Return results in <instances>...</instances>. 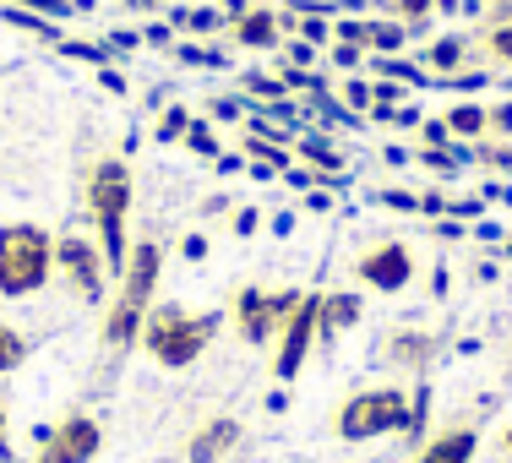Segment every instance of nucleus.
I'll list each match as a JSON object with an SVG mask.
<instances>
[{
  "label": "nucleus",
  "mask_w": 512,
  "mask_h": 463,
  "mask_svg": "<svg viewBox=\"0 0 512 463\" xmlns=\"http://www.w3.org/2000/svg\"><path fill=\"white\" fill-rule=\"evenodd\" d=\"M431 88H453V93H480V88H491V71H480V66H463V71H453V77L431 82Z\"/></svg>",
  "instance_id": "nucleus-28"
},
{
  "label": "nucleus",
  "mask_w": 512,
  "mask_h": 463,
  "mask_svg": "<svg viewBox=\"0 0 512 463\" xmlns=\"http://www.w3.org/2000/svg\"><path fill=\"white\" fill-rule=\"evenodd\" d=\"M224 33L240 44V50H256V55H267V50H278V44H284L278 6H251V11H240V17L224 22Z\"/></svg>",
  "instance_id": "nucleus-12"
},
{
  "label": "nucleus",
  "mask_w": 512,
  "mask_h": 463,
  "mask_svg": "<svg viewBox=\"0 0 512 463\" xmlns=\"http://www.w3.org/2000/svg\"><path fill=\"white\" fill-rule=\"evenodd\" d=\"M55 50L71 55V60H88V66H109V60H115V55H109V44H88V39H60Z\"/></svg>",
  "instance_id": "nucleus-27"
},
{
  "label": "nucleus",
  "mask_w": 512,
  "mask_h": 463,
  "mask_svg": "<svg viewBox=\"0 0 512 463\" xmlns=\"http://www.w3.org/2000/svg\"><path fill=\"white\" fill-rule=\"evenodd\" d=\"M158 278H164V246H158V240H131L126 267H120L115 295H109V300L126 306V311H137V316H148L153 295H158Z\"/></svg>",
  "instance_id": "nucleus-9"
},
{
  "label": "nucleus",
  "mask_w": 512,
  "mask_h": 463,
  "mask_svg": "<svg viewBox=\"0 0 512 463\" xmlns=\"http://www.w3.org/2000/svg\"><path fill=\"white\" fill-rule=\"evenodd\" d=\"M306 289H262V284H240L235 300H229V322H235L240 344L267 349L278 344V327L289 322V311L300 306Z\"/></svg>",
  "instance_id": "nucleus-5"
},
{
  "label": "nucleus",
  "mask_w": 512,
  "mask_h": 463,
  "mask_svg": "<svg viewBox=\"0 0 512 463\" xmlns=\"http://www.w3.org/2000/svg\"><path fill=\"white\" fill-rule=\"evenodd\" d=\"M436 355V338L425 333V327H393V333L382 338V360L398 365V371H425Z\"/></svg>",
  "instance_id": "nucleus-15"
},
{
  "label": "nucleus",
  "mask_w": 512,
  "mask_h": 463,
  "mask_svg": "<svg viewBox=\"0 0 512 463\" xmlns=\"http://www.w3.org/2000/svg\"><path fill=\"white\" fill-rule=\"evenodd\" d=\"M0 22H11V28L33 33V39H44V44H60V28H55L50 17H39V11H22V6H0Z\"/></svg>",
  "instance_id": "nucleus-23"
},
{
  "label": "nucleus",
  "mask_w": 512,
  "mask_h": 463,
  "mask_svg": "<svg viewBox=\"0 0 512 463\" xmlns=\"http://www.w3.org/2000/svg\"><path fill=\"white\" fill-rule=\"evenodd\" d=\"M256 229H262V213H256V207H235V235L251 240Z\"/></svg>",
  "instance_id": "nucleus-39"
},
{
  "label": "nucleus",
  "mask_w": 512,
  "mask_h": 463,
  "mask_svg": "<svg viewBox=\"0 0 512 463\" xmlns=\"http://www.w3.org/2000/svg\"><path fill=\"white\" fill-rule=\"evenodd\" d=\"M333 6H338V0H333Z\"/></svg>",
  "instance_id": "nucleus-50"
},
{
  "label": "nucleus",
  "mask_w": 512,
  "mask_h": 463,
  "mask_svg": "<svg viewBox=\"0 0 512 463\" xmlns=\"http://www.w3.org/2000/svg\"><path fill=\"white\" fill-rule=\"evenodd\" d=\"M295 158L316 164V175H338V169H344V148L333 142V131H316V126L295 137Z\"/></svg>",
  "instance_id": "nucleus-18"
},
{
  "label": "nucleus",
  "mask_w": 512,
  "mask_h": 463,
  "mask_svg": "<svg viewBox=\"0 0 512 463\" xmlns=\"http://www.w3.org/2000/svg\"><path fill=\"white\" fill-rule=\"evenodd\" d=\"M246 115H251L246 93H224V99H213V120H246Z\"/></svg>",
  "instance_id": "nucleus-34"
},
{
  "label": "nucleus",
  "mask_w": 512,
  "mask_h": 463,
  "mask_svg": "<svg viewBox=\"0 0 512 463\" xmlns=\"http://www.w3.org/2000/svg\"><path fill=\"white\" fill-rule=\"evenodd\" d=\"M104 88H109V93H126V77H120L115 66H104Z\"/></svg>",
  "instance_id": "nucleus-44"
},
{
  "label": "nucleus",
  "mask_w": 512,
  "mask_h": 463,
  "mask_svg": "<svg viewBox=\"0 0 512 463\" xmlns=\"http://www.w3.org/2000/svg\"><path fill=\"white\" fill-rule=\"evenodd\" d=\"M218 327H224L218 311H186V306H175V300H164V306L153 300L148 322H142V349H148V360L164 365V371H186V365H197L207 355Z\"/></svg>",
  "instance_id": "nucleus-2"
},
{
  "label": "nucleus",
  "mask_w": 512,
  "mask_h": 463,
  "mask_svg": "<svg viewBox=\"0 0 512 463\" xmlns=\"http://www.w3.org/2000/svg\"><path fill=\"white\" fill-rule=\"evenodd\" d=\"M28 333H22V327L17 322H6V316H0V376H11V371H17V365L22 360H28Z\"/></svg>",
  "instance_id": "nucleus-22"
},
{
  "label": "nucleus",
  "mask_w": 512,
  "mask_h": 463,
  "mask_svg": "<svg viewBox=\"0 0 512 463\" xmlns=\"http://www.w3.org/2000/svg\"><path fill=\"white\" fill-rule=\"evenodd\" d=\"M180 257H186V262H202V257H207V235H186V240H180Z\"/></svg>",
  "instance_id": "nucleus-41"
},
{
  "label": "nucleus",
  "mask_w": 512,
  "mask_h": 463,
  "mask_svg": "<svg viewBox=\"0 0 512 463\" xmlns=\"http://www.w3.org/2000/svg\"><path fill=\"white\" fill-rule=\"evenodd\" d=\"M0 447H6V404H0Z\"/></svg>",
  "instance_id": "nucleus-48"
},
{
  "label": "nucleus",
  "mask_w": 512,
  "mask_h": 463,
  "mask_svg": "<svg viewBox=\"0 0 512 463\" xmlns=\"http://www.w3.org/2000/svg\"><path fill=\"white\" fill-rule=\"evenodd\" d=\"M327 55H333V66L344 71V77H355V71L365 66V55H371V50H360V44H344V39H333V44H327Z\"/></svg>",
  "instance_id": "nucleus-30"
},
{
  "label": "nucleus",
  "mask_w": 512,
  "mask_h": 463,
  "mask_svg": "<svg viewBox=\"0 0 512 463\" xmlns=\"http://www.w3.org/2000/svg\"><path fill=\"white\" fill-rule=\"evenodd\" d=\"M355 278L365 289H376V295H404L414 284V251L404 240H376V246H365L355 257Z\"/></svg>",
  "instance_id": "nucleus-10"
},
{
  "label": "nucleus",
  "mask_w": 512,
  "mask_h": 463,
  "mask_svg": "<svg viewBox=\"0 0 512 463\" xmlns=\"http://www.w3.org/2000/svg\"><path fill=\"white\" fill-rule=\"evenodd\" d=\"M327 431L338 442H382V436H404L409 431V393L393 382H376V387H360L349 393L344 404L333 409Z\"/></svg>",
  "instance_id": "nucleus-4"
},
{
  "label": "nucleus",
  "mask_w": 512,
  "mask_h": 463,
  "mask_svg": "<svg viewBox=\"0 0 512 463\" xmlns=\"http://www.w3.org/2000/svg\"><path fill=\"white\" fill-rule=\"evenodd\" d=\"M175 39H180V33L169 28V22H148V33H142V44H148V50H175Z\"/></svg>",
  "instance_id": "nucleus-37"
},
{
  "label": "nucleus",
  "mask_w": 512,
  "mask_h": 463,
  "mask_svg": "<svg viewBox=\"0 0 512 463\" xmlns=\"http://www.w3.org/2000/svg\"><path fill=\"white\" fill-rule=\"evenodd\" d=\"M447 131H453V142H485L491 131H485V104H474V99H463L447 109Z\"/></svg>",
  "instance_id": "nucleus-19"
},
{
  "label": "nucleus",
  "mask_w": 512,
  "mask_h": 463,
  "mask_svg": "<svg viewBox=\"0 0 512 463\" xmlns=\"http://www.w3.org/2000/svg\"><path fill=\"white\" fill-rule=\"evenodd\" d=\"M414 60H420V71L431 82L453 77V71L469 66V33H442V39H431L425 50H414Z\"/></svg>",
  "instance_id": "nucleus-16"
},
{
  "label": "nucleus",
  "mask_w": 512,
  "mask_h": 463,
  "mask_svg": "<svg viewBox=\"0 0 512 463\" xmlns=\"http://www.w3.org/2000/svg\"><path fill=\"white\" fill-rule=\"evenodd\" d=\"M55 284V235L33 218L0 224V300H28Z\"/></svg>",
  "instance_id": "nucleus-3"
},
{
  "label": "nucleus",
  "mask_w": 512,
  "mask_h": 463,
  "mask_svg": "<svg viewBox=\"0 0 512 463\" xmlns=\"http://www.w3.org/2000/svg\"><path fill=\"white\" fill-rule=\"evenodd\" d=\"M55 278L66 284L71 300L99 306V300L109 295V262H104L99 240H88V235H55Z\"/></svg>",
  "instance_id": "nucleus-6"
},
{
  "label": "nucleus",
  "mask_w": 512,
  "mask_h": 463,
  "mask_svg": "<svg viewBox=\"0 0 512 463\" xmlns=\"http://www.w3.org/2000/svg\"><path fill=\"white\" fill-rule=\"evenodd\" d=\"M316 311H322V289H306L300 306L289 311V322L278 327V344H273V376L278 382H295L306 371L311 349H316Z\"/></svg>",
  "instance_id": "nucleus-8"
},
{
  "label": "nucleus",
  "mask_w": 512,
  "mask_h": 463,
  "mask_svg": "<svg viewBox=\"0 0 512 463\" xmlns=\"http://www.w3.org/2000/svg\"><path fill=\"white\" fill-rule=\"evenodd\" d=\"M82 202H88V218H93V240H99L104 262H109V278H120L126 267V224H131V202H137V180H131V164L115 153L93 158L88 164V180H82Z\"/></svg>",
  "instance_id": "nucleus-1"
},
{
  "label": "nucleus",
  "mask_w": 512,
  "mask_h": 463,
  "mask_svg": "<svg viewBox=\"0 0 512 463\" xmlns=\"http://www.w3.org/2000/svg\"><path fill=\"white\" fill-rule=\"evenodd\" d=\"M306 207H311V213H327V207H333V197H327V191H311Z\"/></svg>",
  "instance_id": "nucleus-45"
},
{
  "label": "nucleus",
  "mask_w": 512,
  "mask_h": 463,
  "mask_svg": "<svg viewBox=\"0 0 512 463\" xmlns=\"http://www.w3.org/2000/svg\"><path fill=\"white\" fill-rule=\"evenodd\" d=\"M480 453V425H447L442 436H425L414 447V463H474Z\"/></svg>",
  "instance_id": "nucleus-14"
},
{
  "label": "nucleus",
  "mask_w": 512,
  "mask_h": 463,
  "mask_svg": "<svg viewBox=\"0 0 512 463\" xmlns=\"http://www.w3.org/2000/svg\"><path fill=\"white\" fill-rule=\"evenodd\" d=\"M469 66L507 71V77H512V22H496V28L474 33V39H469Z\"/></svg>",
  "instance_id": "nucleus-17"
},
{
  "label": "nucleus",
  "mask_w": 512,
  "mask_h": 463,
  "mask_svg": "<svg viewBox=\"0 0 512 463\" xmlns=\"http://www.w3.org/2000/svg\"><path fill=\"white\" fill-rule=\"evenodd\" d=\"M186 148L197 153V158H218V148H224V142H218V131L207 126V120H191V126H186Z\"/></svg>",
  "instance_id": "nucleus-29"
},
{
  "label": "nucleus",
  "mask_w": 512,
  "mask_h": 463,
  "mask_svg": "<svg viewBox=\"0 0 512 463\" xmlns=\"http://www.w3.org/2000/svg\"><path fill=\"white\" fill-rule=\"evenodd\" d=\"M404 44H409V28L398 17H371V55H404Z\"/></svg>",
  "instance_id": "nucleus-21"
},
{
  "label": "nucleus",
  "mask_w": 512,
  "mask_h": 463,
  "mask_svg": "<svg viewBox=\"0 0 512 463\" xmlns=\"http://www.w3.org/2000/svg\"><path fill=\"white\" fill-rule=\"evenodd\" d=\"M109 55H115V60H126L131 50H142V33H131V28H120V33H109Z\"/></svg>",
  "instance_id": "nucleus-38"
},
{
  "label": "nucleus",
  "mask_w": 512,
  "mask_h": 463,
  "mask_svg": "<svg viewBox=\"0 0 512 463\" xmlns=\"http://www.w3.org/2000/svg\"><path fill=\"white\" fill-rule=\"evenodd\" d=\"M360 316H365V300L355 289H327L322 311H316V344H338L349 327H360Z\"/></svg>",
  "instance_id": "nucleus-13"
},
{
  "label": "nucleus",
  "mask_w": 512,
  "mask_h": 463,
  "mask_svg": "<svg viewBox=\"0 0 512 463\" xmlns=\"http://www.w3.org/2000/svg\"><path fill=\"white\" fill-rule=\"evenodd\" d=\"M420 148H458V142H453V131H447V120H442V115H436V120L425 115V120H420Z\"/></svg>",
  "instance_id": "nucleus-33"
},
{
  "label": "nucleus",
  "mask_w": 512,
  "mask_h": 463,
  "mask_svg": "<svg viewBox=\"0 0 512 463\" xmlns=\"http://www.w3.org/2000/svg\"><path fill=\"white\" fill-rule=\"evenodd\" d=\"M376 202H382V207H398V213H420V197H414V191H398V186L376 191Z\"/></svg>",
  "instance_id": "nucleus-36"
},
{
  "label": "nucleus",
  "mask_w": 512,
  "mask_h": 463,
  "mask_svg": "<svg viewBox=\"0 0 512 463\" xmlns=\"http://www.w3.org/2000/svg\"><path fill=\"white\" fill-rule=\"evenodd\" d=\"M202 213H207V218L229 213V197H224V191H213V197H202Z\"/></svg>",
  "instance_id": "nucleus-43"
},
{
  "label": "nucleus",
  "mask_w": 512,
  "mask_h": 463,
  "mask_svg": "<svg viewBox=\"0 0 512 463\" xmlns=\"http://www.w3.org/2000/svg\"><path fill=\"white\" fill-rule=\"evenodd\" d=\"M191 109L186 104H169L164 115H158V126H153V142H186V126H191Z\"/></svg>",
  "instance_id": "nucleus-24"
},
{
  "label": "nucleus",
  "mask_w": 512,
  "mask_h": 463,
  "mask_svg": "<svg viewBox=\"0 0 512 463\" xmlns=\"http://www.w3.org/2000/svg\"><path fill=\"white\" fill-rule=\"evenodd\" d=\"M485 131H491V137H502V142H512V99L485 104Z\"/></svg>",
  "instance_id": "nucleus-31"
},
{
  "label": "nucleus",
  "mask_w": 512,
  "mask_h": 463,
  "mask_svg": "<svg viewBox=\"0 0 512 463\" xmlns=\"http://www.w3.org/2000/svg\"><path fill=\"white\" fill-rule=\"evenodd\" d=\"M0 6L39 11V17H50V22H60V17H77V11H71V0H0Z\"/></svg>",
  "instance_id": "nucleus-32"
},
{
  "label": "nucleus",
  "mask_w": 512,
  "mask_h": 463,
  "mask_svg": "<svg viewBox=\"0 0 512 463\" xmlns=\"http://www.w3.org/2000/svg\"><path fill=\"white\" fill-rule=\"evenodd\" d=\"M93 6H99V0H71V11H93Z\"/></svg>",
  "instance_id": "nucleus-47"
},
{
  "label": "nucleus",
  "mask_w": 512,
  "mask_h": 463,
  "mask_svg": "<svg viewBox=\"0 0 512 463\" xmlns=\"http://www.w3.org/2000/svg\"><path fill=\"white\" fill-rule=\"evenodd\" d=\"M338 99H344V109H355V115L365 120V115H371V77H360V71H355V77H344V82H338Z\"/></svg>",
  "instance_id": "nucleus-26"
},
{
  "label": "nucleus",
  "mask_w": 512,
  "mask_h": 463,
  "mask_svg": "<svg viewBox=\"0 0 512 463\" xmlns=\"http://www.w3.org/2000/svg\"><path fill=\"white\" fill-rule=\"evenodd\" d=\"M469 229H463V218H436V240H463Z\"/></svg>",
  "instance_id": "nucleus-42"
},
{
  "label": "nucleus",
  "mask_w": 512,
  "mask_h": 463,
  "mask_svg": "<svg viewBox=\"0 0 512 463\" xmlns=\"http://www.w3.org/2000/svg\"><path fill=\"white\" fill-rule=\"evenodd\" d=\"M496 453H502V458H512V420L502 425V436H496Z\"/></svg>",
  "instance_id": "nucleus-46"
},
{
  "label": "nucleus",
  "mask_w": 512,
  "mask_h": 463,
  "mask_svg": "<svg viewBox=\"0 0 512 463\" xmlns=\"http://www.w3.org/2000/svg\"><path fill=\"white\" fill-rule=\"evenodd\" d=\"M240 442H246V425H240L235 414H213V420H202L197 431H191L186 463H224Z\"/></svg>",
  "instance_id": "nucleus-11"
},
{
  "label": "nucleus",
  "mask_w": 512,
  "mask_h": 463,
  "mask_svg": "<svg viewBox=\"0 0 512 463\" xmlns=\"http://www.w3.org/2000/svg\"><path fill=\"white\" fill-rule=\"evenodd\" d=\"M175 60L180 66H229V60L218 55L213 44H202V39H175Z\"/></svg>",
  "instance_id": "nucleus-25"
},
{
  "label": "nucleus",
  "mask_w": 512,
  "mask_h": 463,
  "mask_svg": "<svg viewBox=\"0 0 512 463\" xmlns=\"http://www.w3.org/2000/svg\"><path fill=\"white\" fill-rule=\"evenodd\" d=\"M469 164L474 169H491V175H512V142H502V137L469 142Z\"/></svg>",
  "instance_id": "nucleus-20"
},
{
  "label": "nucleus",
  "mask_w": 512,
  "mask_h": 463,
  "mask_svg": "<svg viewBox=\"0 0 512 463\" xmlns=\"http://www.w3.org/2000/svg\"><path fill=\"white\" fill-rule=\"evenodd\" d=\"M502 257H507V262H512V235H507V240H502Z\"/></svg>",
  "instance_id": "nucleus-49"
},
{
  "label": "nucleus",
  "mask_w": 512,
  "mask_h": 463,
  "mask_svg": "<svg viewBox=\"0 0 512 463\" xmlns=\"http://www.w3.org/2000/svg\"><path fill=\"white\" fill-rule=\"evenodd\" d=\"M104 447V425L93 414H66L60 425L33 431V463H93Z\"/></svg>",
  "instance_id": "nucleus-7"
},
{
  "label": "nucleus",
  "mask_w": 512,
  "mask_h": 463,
  "mask_svg": "<svg viewBox=\"0 0 512 463\" xmlns=\"http://www.w3.org/2000/svg\"><path fill=\"white\" fill-rule=\"evenodd\" d=\"M420 213H425V218H447V197H442V191H425V197H420Z\"/></svg>",
  "instance_id": "nucleus-40"
},
{
  "label": "nucleus",
  "mask_w": 512,
  "mask_h": 463,
  "mask_svg": "<svg viewBox=\"0 0 512 463\" xmlns=\"http://www.w3.org/2000/svg\"><path fill=\"white\" fill-rule=\"evenodd\" d=\"M284 55H289V66H300V71H311L316 60H322L316 44H306V39H284Z\"/></svg>",
  "instance_id": "nucleus-35"
}]
</instances>
